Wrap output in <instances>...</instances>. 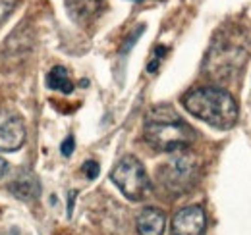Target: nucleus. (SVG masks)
Listing matches in <instances>:
<instances>
[{
  "label": "nucleus",
  "instance_id": "nucleus-1",
  "mask_svg": "<svg viewBox=\"0 0 251 235\" xmlns=\"http://www.w3.org/2000/svg\"><path fill=\"white\" fill-rule=\"evenodd\" d=\"M145 141L158 152H178L195 141V131L170 106L149 110L143 127Z\"/></svg>",
  "mask_w": 251,
  "mask_h": 235
},
{
  "label": "nucleus",
  "instance_id": "nucleus-11",
  "mask_svg": "<svg viewBox=\"0 0 251 235\" xmlns=\"http://www.w3.org/2000/svg\"><path fill=\"white\" fill-rule=\"evenodd\" d=\"M18 0H0V25L10 18V14L16 10Z\"/></svg>",
  "mask_w": 251,
  "mask_h": 235
},
{
  "label": "nucleus",
  "instance_id": "nucleus-8",
  "mask_svg": "<svg viewBox=\"0 0 251 235\" xmlns=\"http://www.w3.org/2000/svg\"><path fill=\"white\" fill-rule=\"evenodd\" d=\"M106 0H66V10L75 24H89L104 10Z\"/></svg>",
  "mask_w": 251,
  "mask_h": 235
},
{
  "label": "nucleus",
  "instance_id": "nucleus-5",
  "mask_svg": "<svg viewBox=\"0 0 251 235\" xmlns=\"http://www.w3.org/2000/svg\"><path fill=\"white\" fill-rule=\"evenodd\" d=\"M25 143V123L12 110L0 108V152H14Z\"/></svg>",
  "mask_w": 251,
  "mask_h": 235
},
{
  "label": "nucleus",
  "instance_id": "nucleus-6",
  "mask_svg": "<svg viewBox=\"0 0 251 235\" xmlns=\"http://www.w3.org/2000/svg\"><path fill=\"white\" fill-rule=\"evenodd\" d=\"M207 214L203 206H186L178 210L170 224V235H205Z\"/></svg>",
  "mask_w": 251,
  "mask_h": 235
},
{
  "label": "nucleus",
  "instance_id": "nucleus-7",
  "mask_svg": "<svg viewBox=\"0 0 251 235\" xmlns=\"http://www.w3.org/2000/svg\"><path fill=\"white\" fill-rule=\"evenodd\" d=\"M8 191L22 201H35L41 195V183L31 170H20L8 183Z\"/></svg>",
  "mask_w": 251,
  "mask_h": 235
},
{
  "label": "nucleus",
  "instance_id": "nucleus-13",
  "mask_svg": "<svg viewBox=\"0 0 251 235\" xmlns=\"http://www.w3.org/2000/svg\"><path fill=\"white\" fill-rule=\"evenodd\" d=\"M166 54V48L164 47H157L155 48V58L149 62V66H147V71H157V68H158V64H160V60H162V56Z\"/></svg>",
  "mask_w": 251,
  "mask_h": 235
},
{
  "label": "nucleus",
  "instance_id": "nucleus-3",
  "mask_svg": "<svg viewBox=\"0 0 251 235\" xmlns=\"http://www.w3.org/2000/svg\"><path fill=\"white\" fill-rule=\"evenodd\" d=\"M199 160L195 154L188 150H178L174 152L172 158H168L160 168H158V183L172 195H182L188 193L195 187L199 179Z\"/></svg>",
  "mask_w": 251,
  "mask_h": 235
},
{
  "label": "nucleus",
  "instance_id": "nucleus-16",
  "mask_svg": "<svg viewBox=\"0 0 251 235\" xmlns=\"http://www.w3.org/2000/svg\"><path fill=\"white\" fill-rule=\"evenodd\" d=\"M133 2H139V0H133Z\"/></svg>",
  "mask_w": 251,
  "mask_h": 235
},
{
  "label": "nucleus",
  "instance_id": "nucleus-15",
  "mask_svg": "<svg viewBox=\"0 0 251 235\" xmlns=\"http://www.w3.org/2000/svg\"><path fill=\"white\" fill-rule=\"evenodd\" d=\"M6 172H8V162H6V160L0 156V179L6 176Z\"/></svg>",
  "mask_w": 251,
  "mask_h": 235
},
{
  "label": "nucleus",
  "instance_id": "nucleus-14",
  "mask_svg": "<svg viewBox=\"0 0 251 235\" xmlns=\"http://www.w3.org/2000/svg\"><path fill=\"white\" fill-rule=\"evenodd\" d=\"M74 148H75V139L70 135V137H66L62 143V147H60V152H62L64 156H70L72 152H74Z\"/></svg>",
  "mask_w": 251,
  "mask_h": 235
},
{
  "label": "nucleus",
  "instance_id": "nucleus-4",
  "mask_svg": "<svg viewBox=\"0 0 251 235\" xmlns=\"http://www.w3.org/2000/svg\"><path fill=\"white\" fill-rule=\"evenodd\" d=\"M110 179L129 201H143L151 189L147 170L135 156H124L112 168Z\"/></svg>",
  "mask_w": 251,
  "mask_h": 235
},
{
  "label": "nucleus",
  "instance_id": "nucleus-9",
  "mask_svg": "<svg viewBox=\"0 0 251 235\" xmlns=\"http://www.w3.org/2000/svg\"><path fill=\"white\" fill-rule=\"evenodd\" d=\"M135 226L139 235H162L166 228V214L160 208L147 206L137 214Z\"/></svg>",
  "mask_w": 251,
  "mask_h": 235
},
{
  "label": "nucleus",
  "instance_id": "nucleus-2",
  "mask_svg": "<svg viewBox=\"0 0 251 235\" xmlns=\"http://www.w3.org/2000/svg\"><path fill=\"white\" fill-rule=\"evenodd\" d=\"M184 108L191 116L217 129H232L238 121V104L234 96L220 87H199L182 98Z\"/></svg>",
  "mask_w": 251,
  "mask_h": 235
},
{
  "label": "nucleus",
  "instance_id": "nucleus-10",
  "mask_svg": "<svg viewBox=\"0 0 251 235\" xmlns=\"http://www.w3.org/2000/svg\"><path fill=\"white\" fill-rule=\"evenodd\" d=\"M47 87L64 93V94H70L74 91V81L70 77V71L64 66H54L47 75Z\"/></svg>",
  "mask_w": 251,
  "mask_h": 235
},
{
  "label": "nucleus",
  "instance_id": "nucleus-12",
  "mask_svg": "<svg viewBox=\"0 0 251 235\" xmlns=\"http://www.w3.org/2000/svg\"><path fill=\"white\" fill-rule=\"evenodd\" d=\"M81 170H83V174L89 177V179H95V177L99 176V172H100L99 162H95V160H87V162H83Z\"/></svg>",
  "mask_w": 251,
  "mask_h": 235
}]
</instances>
